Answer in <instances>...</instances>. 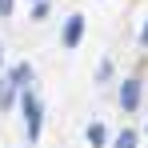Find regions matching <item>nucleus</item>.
Wrapping results in <instances>:
<instances>
[{
  "label": "nucleus",
  "instance_id": "nucleus-4",
  "mask_svg": "<svg viewBox=\"0 0 148 148\" xmlns=\"http://www.w3.org/2000/svg\"><path fill=\"white\" fill-rule=\"evenodd\" d=\"M28 80H32V64H28V60L8 72V84H12V88H28Z\"/></svg>",
  "mask_w": 148,
  "mask_h": 148
},
{
  "label": "nucleus",
  "instance_id": "nucleus-9",
  "mask_svg": "<svg viewBox=\"0 0 148 148\" xmlns=\"http://www.w3.org/2000/svg\"><path fill=\"white\" fill-rule=\"evenodd\" d=\"M140 44L148 48V20H144V28H140Z\"/></svg>",
  "mask_w": 148,
  "mask_h": 148
},
{
  "label": "nucleus",
  "instance_id": "nucleus-8",
  "mask_svg": "<svg viewBox=\"0 0 148 148\" xmlns=\"http://www.w3.org/2000/svg\"><path fill=\"white\" fill-rule=\"evenodd\" d=\"M12 4L16 0H0V16H12Z\"/></svg>",
  "mask_w": 148,
  "mask_h": 148
},
{
  "label": "nucleus",
  "instance_id": "nucleus-3",
  "mask_svg": "<svg viewBox=\"0 0 148 148\" xmlns=\"http://www.w3.org/2000/svg\"><path fill=\"white\" fill-rule=\"evenodd\" d=\"M84 36V16H68L64 20V48H76Z\"/></svg>",
  "mask_w": 148,
  "mask_h": 148
},
{
  "label": "nucleus",
  "instance_id": "nucleus-6",
  "mask_svg": "<svg viewBox=\"0 0 148 148\" xmlns=\"http://www.w3.org/2000/svg\"><path fill=\"white\" fill-rule=\"evenodd\" d=\"M112 148H136V132H132V128H124L120 136L112 140Z\"/></svg>",
  "mask_w": 148,
  "mask_h": 148
},
{
  "label": "nucleus",
  "instance_id": "nucleus-7",
  "mask_svg": "<svg viewBox=\"0 0 148 148\" xmlns=\"http://www.w3.org/2000/svg\"><path fill=\"white\" fill-rule=\"evenodd\" d=\"M12 100H16V88L4 80V84H0V108H12Z\"/></svg>",
  "mask_w": 148,
  "mask_h": 148
},
{
  "label": "nucleus",
  "instance_id": "nucleus-11",
  "mask_svg": "<svg viewBox=\"0 0 148 148\" xmlns=\"http://www.w3.org/2000/svg\"><path fill=\"white\" fill-rule=\"evenodd\" d=\"M32 4H36V0H32Z\"/></svg>",
  "mask_w": 148,
  "mask_h": 148
},
{
  "label": "nucleus",
  "instance_id": "nucleus-10",
  "mask_svg": "<svg viewBox=\"0 0 148 148\" xmlns=\"http://www.w3.org/2000/svg\"><path fill=\"white\" fill-rule=\"evenodd\" d=\"M0 64H4V48H0Z\"/></svg>",
  "mask_w": 148,
  "mask_h": 148
},
{
  "label": "nucleus",
  "instance_id": "nucleus-2",
  "mask_svg": "<svg viewBox=\"0 0 148 148\" xmlns=\"http://www.w3.org/2000/svg\"><path fill=\"white\" fill-rule=\"evenodd\" d=\"M116 96H120V108H124V112H136V108H140V80H124Z\"/></svg>",
  "mask_w": 148,
  "mask_h": 148
},
{
  "label": "nucleus",
  "instance_id": "nucleus-5",
  "mask_svg": "<svg viewBox=\"0 0 148 148\" xmlns=\"http://www.w3.org/2000/svg\"><path fill=\"white\" fill-rule=\"evenodd\" d=\"M88 144H92V148H104V144H108V132H104V124H88Z\"/></svg>",
  "mask_w": 148,
  "mask_h": 148
},
{
  "label": "nucleus",
  "instance_id": "nucleus-1",
  "mask_svg": "<svg viewBox=\"0 0 148 148\" xmlns=\"http://www.w3.org/2000/svg\"><path fill=\"white\" fill-rule=\"evenodd\" d=\"M20 108H24V128H28V140H40V96H36V92H24Z\"/></svg>",
  "mask_w": 148,
  "mask_h": 148
}]
</instances>
